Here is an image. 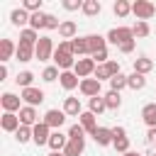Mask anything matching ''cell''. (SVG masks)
Here are the masks:
<instances>
[{
	"label": "cell",
	"instance_id": "cell-1",
	"mask_svg": "<svg viewBox=\"0 0 156 156\" xmlns=\"http://www.w3.org/2000/svg\"><path fill=\"white\" fill-rule=\"evenodd\" d=\"M76 56H73V49H71V41H58L56 51H54V66L58 71H71L76 66Z\"/></svg>",
	"mask_w": 156,
	"mask_h": 156
},
{
	"label": "cell",
	"instance_id": "cell-2",
	"mask_svg": "<svg viewBox=\"0 0 156 156\" xmlns=\"http://www.w3.org/2000/svg\"><path fill=\"white\" fill-rule=\"evenodd\" d=\"M132 15H136L139 22H146L156 15V5L151 0H134L132 2Z\"/></svg>",
	"mask_w": 156,
	"mask_h": 156
},
{
	"label": "cell",
	"instance_id": "cell-3",
	"mask_svg": "<svg viewBox=\"0 0 156 156\" xmlns=\"http://www.w3.org/2000/svg\"><path fill=\"white\" fill-rule=\"evenodd\" d=\"M54 51H56V46H54L51 37H41V39L37 41V46H34L37 61H49V58H54Z\"/></svg>",
	"mask_w": 156,
	"mask_h": 156
},
{
	"label": "cell",
	"instance_id": "cell-4",
	"mask_svg": "<svg viewBox=\"0 0 156 156\" xmlns=\"http://www.w3.org/2000/svg\"><path fill=\"white\" fill-rule=\"evenodd\" d=\"M132 39H134L132 27H115V29L107 32V41L115 44V46H122L124 41H132Z\"/></svg>",
	"mask_w": 156,
	"mask_h": 156
},
{
	"label": "cell",
	"instance_id": "cell-5",
	"mask_svg": "<svg viewBox=\"0 0 156 156\" xmlns=\"http://www.w3.org/2000/svg\"><path fill=\"white\" fill-rule=\"evenodd\" d=\"M117 73H122V71H119V63H117V61H107V63H100V66L95 68V76H93V78H98L100 83H102V80L110 83Z\"/></svg>",
	"mask_w": 156,
	"mask_h": 156
},
{
	"label": "cell",
	"instance_id": "cell-6",
	"mask_svg": "<svg viewBox=\"0 0 156 156\" xmlns=\"http://www.w3.org/2000/svg\"><path fill=\"white\" fill-rule=\"evenodd\" d=\"M95 68H98V63L88 56V58H78L76 61V66H73V73L83 80V78H93L95 76Z\"/></svg>",
	"mask_w": 156,
	"mask_h": 156
},
{
	"label": "cell",
	"instance_id": "cell-7",
	"mask_svg": "<svg viewBox=\"0 0 156 156\" xmlns=\"http://www.w3.org/2000/svg\"><path fill=\"white\" fill-rule=\"evenodd\" d=\"M20 98H22V102H24V105L37 107V105H41V102H44V98H46V95H44V90H41V88H34V85H32V88L20 90Z\"/></svg>",
	"mask_w": 156,
	"mask_h": 156
},
{
	"label": "cell",
	"instance_id": "cell-8",
	"mask_svg": "<svg viewBox=\"0 0 156 156\" xmlns=\"http://www.w3.org/2000/svg\"><path fill=\"white\" fill-rule=\"evenodd\" d=\"M0 105H2L5 112H15V115L24 107V105H22V98L15 95V93H2V95H0Z\"/></svg>",
	"mask_w": 156,
	"mask_h": 156
},
{
	"label": "cell",
	"instance_id": "cell-9",
	"mask_svg": "<svg viewBox=\"0 0 156 156\" xmlns=\"http://www.w3.org/2000/svg\"><path fill=\"white\" fill-rule=\"evenodd\" d=\"M78 90H80L85 98H98L100 90H102V83H100L98 78H83L80 85H78Z\"/></svg>",
	"mask_w": 156,
	"mask_h": 156
},
{
	"label": "cell",
	"instance_id": "cell-10",
	"mask_svg": "<svg viewBox=\"0 0 156 156\" xmlns=\"http://www.w3.org/2000/svg\"><path fill=\"white\" fill-rule=\"evenodd\" d=\"M66 117H68V115H66L63 110H46V115H44V119H41V122H46L54 132H58V129L63 127Z\"/></svg>",
	"mask_w": 156,
	"mask_h": 156
},
{
	"label": "cell",
	"instance_id": "cell-11",
	"mask_svg": "<svg viewBox=\"0 0 156 156\" xmlns=\"http://www.w3.org/2000/svg\"><path fill=\"white\" fill-rule=\"evenodd\" d=\"M32 134H34V144L37 146H49V139H51V127L46 124V122H39V124H34L32 127Z\"/></svg>",
	"mask_w": 156,
	"mask_h": 156
},
{
	"label": "cell",
	"instance_id": "cell-12",
	"mask_svg": "<svg viewBox=\"0 0 156 156\" xmlns=\"http://www.w3.org/2000/svg\"><path fill=\"white\" fill-rule=\"evenodd\" d=\"M85 44H88V56L107 49V37H100V34H88L85 37Z\"/></svg>",
	"mask_w": 156,
	"mask_h": 156
},
{
	"label": "cell",
	"instance_id": "cell-13",
	"mask_svg": "<svg viewBox=\"0 0 156 156\" xmlns=\"http://www.w3.org/2000/svg\"><path fill=\"white\" fill-rule=\"evenodd\" d=\"M0 127L5 129V132H17L20 127H22V122H20V115H15V112H2V117H0Z\"/></svg>",
	"mask_w": 156,
	"mask_h": 156
},
{
	"label": "cell",
	"instance_id": "cell-14",
	"mask_svg": "<svg viewBox=\"0 0 156 156\" xmlns=\"http://www.w3.org/2000/svg\"><path fill=\"white\" fill-rule=\"evenodd\" d=\"M20 122L24 124V127H34V124H39V115H37V107H29V105H24L20 112Z\"/></svg>",
	"mask_w": 156,
	"mask_h": 156
},
{
	"label": "cell",
	"instance_id": "cell-15",
	"mask_svg": "<svg viewBox=\"0 0 156 156\" xmlns=\"http://www.w3.org/2000/svg\"><path fill=\"white\" fill-rule=\"evenodd\" d=\"M76 34H78V24L73 20H63L61 27H58V37L63 41H71V39H76Z\"/></svg>",
	"mask_w": 156,
	"mask_h": 156
},
{
	"label": "cell",
	"instance_id": "cell-16",
	"mask_svg": "<svg viewBox=\"0 0 156 156\" xmlns=\"http://www.w3.org/2000/svg\"><path fill=\"white\" fill-rule=\"evenodd\" d=\"M93 139H95V144H98V146H112L115 134H112V129H110V127H98V132L93 134Z\"/></svg>",
	"mask_w": 156,
	"mask_h": 156
},
{
	"label": "cell",
	"instance_id": "cell-17",
	"mask_svg": "<svg viewBox=\"0 0 156 156\" xmlns=\"http://www.w3.org/2000/svg\"><path fill=\"white\" fill-rule=\"evenodd\" d=\"M15 54H17V44L12 39H0V61L7 63Z\"/></svg>",
	"mask_w": 156,
	"mask_h": 156
},
{
	"label": "cell",
	"instance_id": "cell-18",
	"mask_svg": "<svg viewBox=\"0 0 156 156\" xmlns=\"http://www.w3.org/2000/svg\"><path fill=\"white\" fill-rule=\"evenodd\" d=\"M141 119L149 129H156V102H146L141 107Z\"/></svg>",
	"mask_w": 156,
	"mask_h": 156
},
{
	"label": "cell",
	"instance_id": "cell-19",
	"mask_svg": "<svg viewBox=\"0 0 156 156\" xmlns=\"http://www.w3.org/2000/svg\"><path fill=\"white\" fill-rule=\"evenodd\" d=\"M29 20H32V15H29L24 7H17V10L10 12V22H12L15 27H24V24H29ZM24 29H27V27H24Z\"/></svg>",
	"mask_w": 156,
	"mask_h": 156
},
{
	"label": "cell",
	"instance_id": "cell-20",
	"mask_svg": "<svg viewBox=\"0 0 156 156\" xmlns=\"http://www.w3.org/2000/svg\"><path fill=\"white\" fill-rule=\"evenodd\" d=\"M58 83H61V88H63V90H73V88H78V85H80V78H78L73 71H61Z\"/></svg>",
	"mask_w": 156,
	"mask_h": 156
},
{
	"label": "cell",
	"instance_id": "cell-21",
	"mask_svg": "<svg viewBox=\"0 0 156 156\" xmlns=\"http://www.w3.org/2000/svg\"><path fill=\"white\" fill-rule=\"evenodd\" d=\"M63 112H66L68 117H80V115H83L80 100H78V98H66V100H63Z\"/></svg>",
	"mask_w": 156,
	"mask_h": 156
},
{
	"label": "cell",
	"instance_id": "cell-22",
	"mask_svg": "<svg viewBox=\"0 0 156 156\" xmlns=\"http://www.w3.org/2000/svg\"><path fill=\"white\" fill-rule=\"evenodd\" d=\"M78 124H80V127L85 129V134H90V136L98 132V122H95V115H93V112H83V115L78 117Z\"/></svg>",
	"mask_w": 156,
	"mask_h": 156
},
{
	"label": "cell",
	"instance_id": "cell-23",
	"mask_svg": "<svg viewBox=\"0 0 156 156\" xmlns=\"http://www.w3.org/2000/svg\"><path fill=\"white\" fill-rule=\"evenodd\" d=\"M66 144H68V134H63L61 129H58V132H51V139H49L51 151H63Z\"/></svg>",
	"mask_w": 156,
	"mask_h": 156
},
{
	"label": "cell",
	"instance_id": "cell-24",
	"mask_svg": "<svg viewBox=\"0 0 156 156\" xmlns=\"http://www.w3.org/2000/svg\"><path fill=\"white\" fill-rule=\"evenodd\" d=\"M83 151H85V139H68L63 156H80Z\"/></svg>",
	"mask_w": 156,
	"mask_h": 156
},
{
	"label": "cell",
	"instance_id": "cell-25",
	"mask_svg": "<svg viewBox=\"0 0 156 156\" xmlns=\"http://www.w3.org/2000/svg\"><path fill=\"white\" fill-rule=\"evenodd\" d=\"M41 37H39V32H34L32 27H27V29H20V44H24V46H37V41H39Z\"/></svg>",
	"mask_w": 156,
	"mask_h": 156
},
{
	"label": "cell",
	"instance_id": "cell-26",
	"mask_svg": "<svg viewBox=\"0 0 156 156\" xmlns=\"http://www.w3.org/2000/svg\"><path fill=\"white\" fill-rule=\"evenodd\" d=\"M151 71H154V61H151L149 56H139V58H134V73L146 76V73H151Z\"/></svg>",
	"mask_w": 156,
	"mask_h": 156
},
{
	"label": "cell",
	"instance_id": "cell-27",
	"mask_svg": "<svg viewBox=\"0 0 156 156\" xmlns=\"http://www.w3.org/2000/svg\"><path fill=\"white\" fill-rule=\"evenodd\" d=\"M71 49H73V56H78V58L88 56V44H85V37H76V39H71Z\"/></svg>",
	"mask_w": 156,
	"mask_h": 156
},
{
	"label": "cell",
	"instance_id": "cell-28",
	"mask_svg": "<svg viewBox=\"0 0 156 156\" xmlns=\"http://www.w3.org/2000/svg\"><path fill=\"white\" fill-rule=\"evenodd\" d=\"M100 10H102L100 0H83V15L85 17H98Z\"/></svg>",
	"mask_w": 156,
	"mask_h": 156
},
{
	"label": "cell",
	"instance_id": "cell-29",
	"mask_svg": "<svg viewBox=\"0 0 156 156\" xmlns=\"http://www.w3.org/2000/svg\"><path fill=\"white\" fill-rule=\"evenodd\" d=\"M15 58H17V61H22V63H27V61L37 58V56H34V46H24V44H17V54H15Z\"/></svg>",
	"mask_w": 156,
	"mask_h": 156
},
{
	"label": "cell",
	"instance_id": "cell-30",
	"mask_svg": "<svg viewBox=\"0 0 156 156\" xmlns=\"http://www.w3.org/2000/svg\"><path fill=\"white\" fill-rule=\"evenodd\" d=\"M46 17H49V12H34V15H32V20H29V27H32L34 32L46 29Z\"/></svg>",
	"mask_w": 156,
	"mask_h": 156
},
{
	"label": "cell",
	"instance_id": "cell-31",
	"mask_svg": "<svg viewBox=\"0 0 156 156\" xmlns=\"http://www.w3.org/2000/svg\"><path fill=\"white\" fill-rule=\"evenodd\" d=\"M105 110H107V105H105V98H102V95H98V98H90V100H88V112L100 115V112H105Z\"/></svg>",
	"mask_w": 156,
	"mask_h": 156
},
{
	"label": "cell",
	"instance_id": "cell-32",
	"mask_svg": "<svg viewBox=\"0 0 156 156\" xmlns=\"http://www.w3.org/2000/svg\"><path fill=\"white\" fill-rule=\"evenodd\" d=\"M15 83L24 90V88H32V83H34V73L32 71H20L17 73V78H15Z\"/></svg>",
	"mask_w": 156,
	"mask_h": 156
},
{
	"label": "cell",
	"instance_id": "cell-33",
	"mask_svg": "<svg viewBox=\"0 0 156 156\" xmlns=\"http://www.w3.org/2000/svg\"><path fill=\"white\" fill-rule=\"evenodd\" d=\"M127 78H129V76H124V73H117V76L110 80V90H115V93H122L124 88H129V85H127Z\"/></svg>",
	"mask_w": 156,
	"mask_h": 156
},
{
	"label": "cell",
	"instance_id": "cell-34",
	"mask_svg": "<svg viewBox=\"0 0 156 156\" xmlns=\"http://www.w3.org/2000/svg\"><path fill=\"white\" fill-rule=\"evenodd\" d=\"M112 12H115L117 17H127V15L132 12V2H127V0H117V2L112 5Z\"/></svg>",
	"mask_w": 156,
	"mask_h": 156
},
{
	"label": "cell",
	"instance_id": "cell-35",
	"mask_svg": "<svg viewBox=\"0 0 156 156\" xmlns=\"http://www.w3.org/2000/svg\"><path fill=\"white\" fill-rule=\"evenodd\" d=\"M127 85H129L132 90H141V88L146 85V76H141V73H132V76L127 78Z\"/></svg>",
	"mask_w": 156,
	"mask_h": 156
},
{
	"label": "cell",
	"instance_id": "cell-36",
	"mask_svg": "<svg viewBox=\"0 0 156 156\" xmlns=\"http://www.w3.org/2000/svg\"><path fill=\"white\" fill-rule=\"evenodd\" d=\"M105 98V105H107V110H117L119 105H122V95L119 93H115V90H110L107 95H102Z\"/></svg>",
	"mask_w": 156,
	"mask_h": 156
},
{
	"label": "cell",
	"instance_id": "cell-37",
	"mask_svg": "<svg viewBox=\"0 0 156 156\" xmlns=\"http://www.w3.org/2000/svg\"><path fill=\"white\" fill-rule=\"evenodd\" d=\"M15 139L20 141V144H27V141H34V134H32V127H20L17 132H15Z\"/></svg>",
	"mask_w": 156,
	"mask_h": 156
},
{
	"label": "cell",
	"instance_id": "cell-38",
	"mask_svg": "<svg viewBox=\"0 0 156 156\" xmlns=\"http://www.w3.org/2000/svg\"><path fill=\"white\" fill-rule=\"evenodd\" d=\"M56 78H61V71H58L56 66H46V68L41 71V80H44V83H54Z\"/></svg>",
	"mask_w": 156,
	"mask_h": 156
},
{
	"label": "cell",
	"instance_id": "cell-39",
	"mask_svg": "<svg viewBox=\"0 0 156 156\" xmlns=\"http://www.w3.org/2000/svg\"><path fill=\"white\" fill-rule=\"evenodd\" d=\"M132 32H134V37L144 39V37H149V34H151V27H149V22H139V20H136V24L132 27Z\"/></svg>",
	"mask_w": 156,
	"mask_h": 156
},
{
	"label": "cell",
	"instance_id": "cell-40",
	"mask_svg": "<svg viewBox=\"0 0 156 156\" xmlns=\"http://www.w3.org/2000/svg\"><path fill=\"white\" fill-rule=\"evenodd\" d=\"M112 146H115V151H119V154H127V151H129V136H115Z\"/></svg>",
	"mask_w": 156,
	"mask_h": 156
},
{
	"label": "cell",
	"instance_id": "cell-41",
	"mask_svg": "<svg viewBox=\"0 0 156 156\" xmlns=\"http://www.w3.org/2000/svg\"><path fill=\"white\" fill-rule=\"evenodd\" d=\"M22 7H24L29 15H34V12H41V0H24V2H22Z\"/></svg>",
	"mask_w": 156,
	"mask_h": 156
},
{
	"label": "cell",
	"instance_id": "cell-42",
	"mask_svg": "<svg viewBox=\"0 0 156 156\" xmlns=\"http://www.w3.org/2000/svg\"><path fill=\"white\" fill-rule=\"evenodd\" d=\"M68 139H85V129L76 122V124H71V129H68Z\"/></svg>",
	"mask_w": 156,
	"mask_h": 156
},
{
	"label": "cell",
	"instance_id": "cell-43",
	"mask_svg": "<svg viewBox=\"0 0 156 156\" xmlns=\"http://www.w3.org/2000/svg\"><path fill=\"white\" fill-rule=\"evenodd\" d=\"M61 5H63V10H68V12H73V10H83V0H63Z\"/></svg>",
	"mask_w": 156,
	"mask_h": 156
},
{
	"label": "cell",
	"instance_id": "cell-44",
	"mask_svg": "<svg viewBox=\"0 0 156 156\" xmlns=\"http://www.w3.org/2000/svg\"><path fill=\"white\" fill-rule=\"evenodd\" d=\"M58 27H61L58 17H56V15H49V17H46V29H58Z\"/></svg>",
	"mask_w": 156,
	"mask_h": 156
},
{
	"label": "cell",
	"instance_id": "cell-45",
	"mask_svg": "<svg viewBox=\"0 0 156 156\" xmlns=\"http://www.w3.org/2000/svg\"><path fill=\"white\" fill-rule=\"evenodd\" d=\"M134 44H136V39H132V41H124V44L119 46V51H122V54H132V51H134Z\"/></svg>",
	"mask_w": 156,
	"mask_h": 156
},
{
	"label": "cell",
	"instance_id": "cell-46",
	"mask_svg": "<svg viewBox=\"0 0 156 156\" xmlns=\"http://www.w3.org/2000/svg\"><path fill=\"white\" fill-rule=\"evenodd\" d=\"M146 144L156 146V129H149V132H146Z\"/></svg>",
	"mask_w": 156,
	"mask_h": 156
},
{
	"label": "cell",
	"instance_id": "cell-47",
	"mask_svg": "<svg viewBox=\"0 0 156 156\" xmlns=\"http://www.w3.org/2000/svg\"><path fill=\"white\" fill-rule=\"evenodd\" d=\"M112 134L115 136H127V129L124 127H112Z\"/></svg>",
	"mask_w": 156,
	"mask_h": 156
},
{
	"label": "cell",
	"instance_id": "cell-48",
	"mask_svg": "<svg viewBox=\"0 0 156 156\" xmlns=\"http://www.w3.org/2000/svg\"><path fill=\"white\" fill-rule=\"evenodd\" d=\"M5 78H7V66L2 63V66H0V80H5Z\"/></svg>",
	"mask_w": 156,
	"mask_h": 156
},
{
	"label": "cell",
	"instance_id": "cell-49",
	"mask_svg": "<svg viewBox=\"0 0 156 156\" xmlns=\"http://www.w3.org/2000/svg\"><path fill=\"white\" fill-rule=\"evenodd\" d=\"M122 156H141V154H136V151H127V154H122Z\"/></svg>",
	"mask_w": 156,
	"mask_h": 156
},
{
	"label": "cell",
	"instance_id": "cell-50",
	"mask_svg": "<svg viewBox=\"0 0 156 156\" xmlns=\"http://www.w3.org/2000/svg\"><path fill=\"white\" fill-rule=\"evenodd\" d=\"M49 156H63V151H51Z\"/></svg>",
	"mask_w": 156,
	"mask_h": 156
},
{
	"label": "cell",
	"instance_id": "cell-51",
	"mask_svg": "<svg viewBox=\"0 0 156 156\" xmlns=\"http://www.w3.org/2000/svg\"><path fill=\"white\" fill-rule=\"evenodd\" d=\"M149 156H156V154H149Z\"/></svg>",
	"mask_w": 156,
	"mask_h": 156
}]
</instances>
